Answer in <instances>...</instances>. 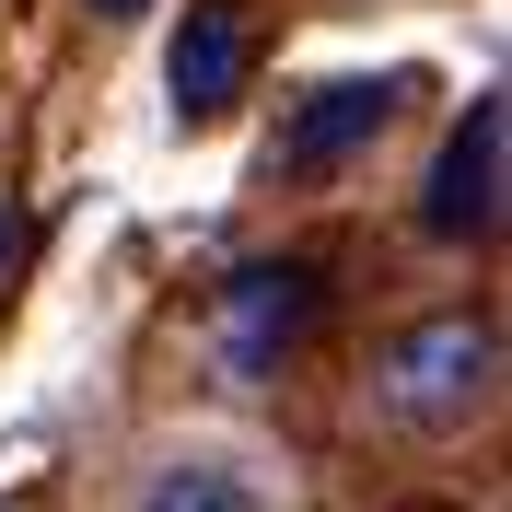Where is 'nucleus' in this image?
Segmentation results:
<instances>
[{"mask_svg":"<svg viewBox=\"0 0 512 512\" xmlns=\"http://www.w3.org/2000/svg\"><path fill=\"white\" fill-rule=\"evenodd\" d=\"M175 117L210 128L233 94H245V70H256V24H245V0H187V24H175Z\"/></svg>","mask_w":512,"mask_h":512,"instance_id":"5","label":"nucleus"},{"mask_svg":"<svg viewBox=\"0 0 512 512\" xmlns=\"http://www.w3.org/2000/svg\"><path fill=\"white\" fill-rule=\"evenodd\" d=\"M501 408V315L489 303H431L373 350V419L408 443H454Z\"/></svg>","mask_w":512,"mask_h":512,"instance_id":"1","label":"nucleus"},{"mask_svg":"<svg viewBox=\"0 0 512 512\" xmlns=\"http://www.w3.org/2000/svg\"><path fill=\"white\" fill-rule=\"evenodd\" d=\"M12 256H24V233H12V210H0V280H12Z\"/></svg>","mask_w":512,"mask_h":512,"instance_id":"7","label":"nucleus"},{"mask_svg":"<svg viewBox=\"0 0 512 512\" xmlns=\"http://www.w3.org/2000/svg\"><path fill=\"white\" fill-rule=\"evenodd\" d=\"M94 12H140V0H94Z\"/></svg>","mask_w":512,"mask_h":512,"instance_id":"9","label":"nucleus"},{"mask_svg":"<svg viewBox=\"0 0 512 512\" xmlns=\"http://www.w3.org/2000/svg\"><path fill=\"white\" fill-rule=\"evenodd\" d=\"M140 512H268V489H256L233 454H175V466H152Z\"/></svg>","mask_w":512,"mask_h":512,"instance_id":"6","label":"nucleus"},{"mask_svg":"<svg viewBox=\"0 0 512 512\" xmlns=\"http://www.w3.org/2000/svg\"><path fill=\"white\" fill-rule=\"evenodd\" d=\"M501 152H512V105L478 94L466 128L443 140V163H431V198H419V222L443 233V245H489L501 233Z\"/></svg>","mask_w":512,"mask_h":512,"instance_id":"3","label":"nucleus"},{"mask_svg":"<svg viewBox=\"0 0 512 512\" xmlns=\"http://www.w3.org/2000/svg\"><path fill=\"white\" fill-rule=\"evenodd\" d=\"M396 94H408V82H315V94L280 117L268 163H280V175H338L350 152H373L384 128H396Z\"/></svg>","mask_w":512,"mask_h":512,"instance_id":"4","label":"nucleus"},{"mask_svg":"<svg viewBox=\"0 0 512 512\" xmlns=\"http://www.w3.org/2000/svg\"><path fill=\"white\" fill-rule=\"evenodd\" d=\"M315 326H326V268L315 256H245L222 280V303H210V361L233 384H268L315 350Z\"/></svg>","mask_w":512,"mask_h":512,"instance_id":"2","label":"nucleus"},{"mask_svg":"<svg viewBox=\"0 0 512 512\" xmlns=\"http://www.w3.org/2000/svg\"><path fill=\"white\" fill-rule=\"evenodd\" d=\"M396 512H466V501H396Z\"/></svg>","mask_w":512,"mask_h":512,"instance_id":"8","label":"nucleus"}]
</instances>
